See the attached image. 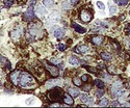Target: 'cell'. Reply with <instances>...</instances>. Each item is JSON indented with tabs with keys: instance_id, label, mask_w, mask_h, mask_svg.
I'll return each instance as SVG.
<instances>
[{
	"instance_id": "obj_1",
	"label": "cell",
	"mask_w": 130,
	"mask_h": 108,
	"mask_svg": "<svg viewBox=\"0 0 130 108\" xmlns=\"http://www.w3.org/2000/svg\"><path fill=\"white\" fill-rule=\"evenodd\" d=\"M19 84L21 87H31L36 84V80L32 77V75H30V74L26 72H23L20 74Z\"/></svg>"
},
{
	"instance_id": "obj_2",
	"label": "cell",
	"mask_w": 130,
	"mask_h": 108,
	"mask_svg": "<svg viewBox=\"0 0 130 108\" xmlns=\"http://www.w3.org/2000/svg\"><path fill=\"white\" fill-rule=\"evenodd\" d=\"M124 89H123V84L121 81H117L112 84L111 86V95L114 98H118V97L123 96Z\"/></svg>"
},
{
	"instance_id": "obj_3",
	"label": "cell",
	"mask_w": 130,
	"mask_h": 108,
	"mask_svg": "<svg viewBox=\"0 0 130 108\" xmlns=\"http://www.w3.org/2000/svg\"><path fill=\"white\" fill-rule=\"evenodd\" d=\"M60 21V14L58 12H52L50 15L48 16V19L46 21V25L47 26H51V25H55Z\"/></svg>"
},
{
	"instance_id": "obj_4",
	"label": "cell",
	"mask_w": 130,
	"mask_h": 108,
	"mask_svg": "<svg viewBox=\"0 0 130 108\" xmlns=\"http://www.w3.org/2000/svg\"><path fill=\"white\" fill-rule=\"evenodd\" d=\"M92 18H93V16H92V14L89 13L88 10H81V13H80V19H81L83 22L88 23V22H91Z\"/></svg>"
},
{
	"instance_id": "obj_5",
	"label": "cell",
	"mask_w": 130,
	"mask_h": 108,
	"mask_svg": "<svg viewBox=\"0 0 130 108\" xmlns=\"http://www.w3.org/2000/svg\"><path fill=\"white\" fill-rule=\"evenodd\" d=\"M36 15L37 17H40V18H44V17L47 15V10L43 6V5H37V6L36 7Z\"/></svg>"
},
{
	"instance_id": "obj_6",
	"label": "cell",
	"mask_w": 130,
	"mask_h": 108,
	"mask_svg": "<svg viewBox=\"0 0 130 108\" xmlns=\"http://www.w3.org/2000/svg\"><path fill=\"white\" fill-rule=\"evenodd\" d=\"M22 32H23V28H22V26L16 27V29H14L13 31H11V38L15 39H18L20 36L22 35Z\"/></svg>"
},
{
	"instance_id": "obj_7",
	"label": "cell",
	"mask_w": 130,
	"mask_h": 108,
	"mask_svg": "<svg viewBox=\"0 0 130 108\" xmlns=\"http://www.w3.org/2000/svg\"><path fill=\"white\" fill-rule=\"evenodd\" d=\"M24 18H25V20H32L34 18L33 6H28L27 10L24 13Z\"/></svg>"
},
{
	"instance_id": "obj_8",
	"label": "cell",
	"mask_w": 130,
	"mask_h": 108,
	"mask_svg": "<svg viewBox=\"0 0 130 108\" xmlns=\"http://www.w3.org/2000/svg\"><path fill=\"white\" fill-rule=\"evenodd\" d=\"M62 81L60 80V79H51V80L47 81V83H46V86L48 87V88H50V87H53V86H57V85H62Z\"/></svg>"
},
{
	"instance_id": "obj_9",
	"label": "cell",
	"mask_w": 130,
	"mask_h": 108,
	"mask_svg": "<svg viewBox=\"0 0 130 108\" xmlns=\"http://www.w3.org/2000/svg\"><path fill=\"white\" fill-rule=\"evenodd\" d=\"M72 27H73L74 30L76 31V32H78V33H85L86 32L85 28L82 27V26H80V25L77 24L76 22H73V23H72Z\"/></svg>"
},
{
	"instance_id": "obj_10",
	"label": "cell",
	"mask_w": 130,
	"mask_h": 108,
	"mask_svg": "<svg viewBox=\"0 0 130 108\" xmlns=\"http://www.w3.org/2000/svg\"><path fill=\"white\" fill-rule=\"evenodd\" d=\"M19 72L18 71H14L13 73L10 74V79H11V82L14 84H18L19 83Z\"/></svg>"
},
{
	"instance_id": "obj_11",
	"label": "cell",
	"mask_w": 130,
	"mask_h": 108,
	"mask_svg": "<svg viewBox=\"0 0 130 108\" xmlns=\"http://www.w3.org/2000/svg\"><path fill=\"white\" fill-rule=\"evenodd\" d=\"M46 68H47V70L50 72V74H51L52 76H57V75H58L59 71H58V69H57L56 67H54V66H48V64H46Z\"/></svg>"
},
{
	"instance_id": "obj_12",
	"label": "cell",
	"mask_w": 130,
	"mask_h": 108,
	"mask_svg": "<svg viewBox=\"0 0 130 108\" xmlns=\"http://www.w3.org/2000/svg\"><path fill=\"white\" fill-rule=\"evenodd\" d=\"M65 32H66L65 28H56L55 31H54V36H55L56 39H60L63 36Z\"/></svg>"
},
{
	"instance_id": "obj_13",
	"label": "cell",
	"mask_w": 130,
	"mask_h": 108,
	"mask_svg": "<svg viewBox=\"0 0 130 108\" xmlns=\"http://www.w3.org/2000/svg\"><path fill=\"white\" fill-rule=\"evenodd\" d=\"M29 28H30V33H31V34L36 35V34L39 33L40 35H42V29H40L36 25H30Z\"/></svg>"
},
{
	"instance_id": "obj_14",
	"label": "cell",
	"mask_w": 130,
	"mask_h": 108,
	"mask_svg": "<svg viewBox=\"0 0 130 108\" xmlns=\"http://www.w3.org/2000/svg\"><path fill=\"white\" fill-rule=\"evenodd\" d=\"M88 50H89V48L86 46V45H80V46H78L76 48V52H79V53H82V54L88 52Z\"/></svg>"
},
{
	"instance_id": "obj_15",
	"label": "cell",
	"mask_w": 130,
	"mask_h": 108,
	"mask_svg": "<svg viewBox=\"0 0 130 108\" xmlns=\"http://www.w3.org/2000/svg\"><path fill=\"white\" fill-rule=\"evenodd\" d=\"M68 93H69V95H70L72 98H76V97L79 96V89L78 88H73V87H70L68 90Z\"/></svg>"
},
{
	"instance_id": "obj_16",
	"label": "cell",
	"mask_w": 130,
	"mask_h": 108,
	"mask_svg": "<svg viewBox=\"0 0 130 108\" xmlns=\"http://www.w3.org/2000/svg\"><path fill=\"white\" fill-rule=\"evenodd\" d=\"M92 42H93L95 45H101L103 43V36H101V35L93 36V38H92Z\"/></svg>"
},
{
	"instance_id": "obj_17",
	"label": "cell",
	"mask_w": 130,
	"mask_h": 108,
	"mask_svg": "<svg viewBox=\"0 0 130 108\" xmlns=\"http://www.w3.org/2000/svg\"><path fill=\"white\" fill-rule=\"evenodd\" d=\"M63 102H65L66 104H68V105H72L74 101H73V99H72V97L70 95L66 93V95L63 96Z\"/></svg>"
},
{
	"instance_id": "obj_18",
	"label": "cell",
	"mask_w": 130,
	"mask_h": 108,
	"mask_svg": "<svg viewBox=\"0 0 130 108\" xmlns=\"http://www.w3.org/2000/svg\"><path fill=\"white\" fill-rule=\"evenodd\" d=\"M108 8H109V14H110V15H114V14H115L118 12V8H117V6H115V5H114V4H111L110 2H109L108 3Z\"/></svg>"
},
{
	"instance_id": "obj_19",
	"label": "cell",
	"mask_w": 130,
	"mask_h": 108,
	"mask_svg": "<svg viewBox=\"0 0 130 108\" xmlns=\"http://www.w3.org/2000/svg\"><path fill=\"white\" fill-rule=\"evenodd\" d=\"M69 62H70V64H72V66H79V60L76 57H74V56H71L69 58Z\"/></svg>"
},
{
	"instance_id": "obj_20",
	"label": "cell",
	"mask_w": 130,
	"mask_h": 108,
	"mask_svg": "<svg viewBox=\"0 0 130 108\" xmlns=\"http://www.w3.org/2000/svg\"><path fill=\"white\" fill-rule=\"evenodd\" d=\"M43 4H44L46 7L51 8V7H53V5H54V0H44V1H43Z\"/></svg>"
},
{
	"instance_id": "obj_21",
	"label": "cell",
	"mask_w": 130,
	"mask_h": 108,
	"mask_svg": "<svg viewBox=\"0 0 130 108\" xmlns=\"http://www.w3.org/2000/svg\"><path fill=\"white\" fill-rule=\"evenodd\" d=\"M100 56L102 57L104 60H106V61H109V60H111V55L109 53H106V52H102L100 54Z\"/></svg>"
},
{
	"instance_id": "obj_22",
	"label": "cell",
	"mask_w": 130,
	"mask_h": 108,
	"mask_svg": "<svg viewBox=\"0 0 130 108\" xmlns=\"http://www.w3.org/2000/svg\"><path fill=\"white\" fill-rule=\"evenodd\" d=\"M99 105H100V106H102V107L107 106V105H108V99H106V98L101 99V101L99 102Z\"/></svg>"
},
{
	"instance_id": "obj_23",
	"label": "cell",
	"mask_w": 130,
	"mask_h": 108,
	"mask_svg": "<svg viewBox=\"0 0 130 108\" xmlns=\"http://www.w3.org/2000/svg\"><path fill=\"white\" fill-rule=\"evenodd\" d=\"M114 1L118 5H121V6H122V5H126L127 3H128L129 0H114Z\"/></svg>"
},
{
	"instance_id": "obj_24",
	"label": "cell",
	"mask_w": 130,
	"mask_h": 108,
	"mask_svg": "<svg viewBox=\"0 0 130 108\" xmlns=\"http://www.w3.org/2000/svg\"><path fill=\"white\" fill-rule=\"evenodd\" d=\"M95 84H96L98 87H100V88H103V87H104V82L102 80H99V79L95 80Z\"/></svg>"
},
{
	"instance_id": "obj_25",
	"label": "cell",
	"mask_w": 130,
	"mask_h": 108,
	"mask_svg": "<svg viewBox=\"0 0 130 108\" xmlns=\"http://www.w3.org/2000/svg\"><path fill=\"white\" fill-rule=\"evenodd\" d=\"M14 2H15V0H4V5H5V7H10L11 5L14 4Z\"/></svg>"
},
{
	"instance_id": "obj_26",
	"label": "cell",
	"mask_w": 130,
	"mask_h": 108,
	"mask_svg": "<svg viewBox=\"0 0 130 108\" xmlns=\"http://www.w3.org/2000/svg\"><path fill=\"white\" fill-rule=\"evenodd\" d=\"M73 82H74L75 85H77V86H80V85L82 84V83H81V79H80V78H77V77L73 79Z\"/></svg>"
},
{
	"instance_id": "obj_27",
	"label": "cell",
	"mask_w": 130,
	"mask_h": 108,
	"mask_svg": "<svg viewBox=\"0 0 130 108\" xmlns=\"http://www.w3.org/2000/svg\"><path fill=\"white\" fill-rule=\"evenodd\" d=\"M80 101H81L82 103H86V101H88V95L82 93V95L80 96Z\"/></svg>"
},
{
	"instance_id": "obj_28",
	"label": "cell",
	"mask_w": 130,
	"mask_h": 108,
	"mask_svg": "<svg viewBox=\"0 0 130 108\" xmlns=\"http://www.w3.org/2000/svg\"><path fill=\"white\" fill-rule=\"evenodd\" d=\"M97 6L99 7L100 10H103L104 8H105V4H104L102 1H97Z\"/></svg>"
},
{
	"instance_id": "obj_29",
	"label": "cell",
	"mask_w": 130,
	"mask_h": 108,
	"mask_svg": "<svg viewBox=\"0 0 130 108\" xmlns=\"http://www.w3.org/2000/svg\"><path fill=\"white\" fill-rule=\"evenodd\" d=\"M34 102H36V100H34L33 98H28L27 100H26V104L27 105H32V104H34Z\"/></svg>"
},
{
	"instance_id": "obj_30",
	"label": "cell",
	"mask_w": 130,
	"mask_h": 108,
	"mask_svg": "<svg viewBox=\"0 0 130 108\" xmlns=\"http://www.w3.org/2000/svg\"><path fill=\"white\" fill-rule=\"evenodd\" d=\"M50 62L57 64H62V60H60V59H57V58H51L50 59Z\"/></svg>"
},
{
	"instance_id": "obj_31",
	"label": "cell",
	"mask_w": 130,
	"mask_h": 108,
	"mask_svg": "<svg viewBox=\"0 0 130 108\" xmlns=\"http://www.w3.org/2000/svg\"><path fill=\"white\" fill-rule=\"evenodd\" d=\"M86 103H88V105H94V99L92 98V97H88V101H86Z\"/></svg>"
},
{
	"instance_id": "obj_32",
	"label": "cell",
	"mask_w": 130,
	"mask_h": 108,
	"mask_svg": "<svg viewBox=\"0 0 130 108\" xmlns=\"http://www.w3.org/2000/svg\"><path fill=\"white\" fill-rule=\"evenodd\" d=\"M103 93H104V90H102V89H98V92H97V97L98 98H101V97L103 96Z\"/></svg>"
},
{
	"instance_id": "obj_33",
	"label": "cell",
	"mask_w": 130,
	"mask_h": 108,
	"mask_svg": "<svg viewBox=\"0 0 130 108\" xmlns=\"http://www.w3.org/2000/svg\"><path fill=\"white\" fill-rule=\"evenodd\" d=\"M62 8H70V5H69L68 1H63L62 2Z\"/></svg>"
},
{
	"instance_id": "obj_34",
	"label": "cell",
	"mask_w": 130,
	"mask_h": 108,
	"mask_svg": "<svg viewBox=\"0 0 130 108\" xmlns=\"http://www.w3.org/2000/svg\"><path fill=\"white\" fill-rule=\"evenodd\" d=\"M119 105H120V103H119V102H118V101H114V102H111V104H110V106L111 107H114V106H119Z\"/></svg>"
},
{
	"instance_id": "obj_35",
	"label": "cell",
	"mask_w": 130,
	"mask_h": 108,
	"mask_svg": "<svg viewBox=\"0 0 130 108\" xmlns=\"http://www.w3.org/2000/svg\"><path fill=\"white\" fill-rule=\"evenodd\" d=\"M125 32H126V34H130V23L128 24V26H127V28L125 29Z\"/></svg>"
},
{
	"instance_id": "obj_36",
	"label": "cell",
	"mask_w": 130,
	"mask_h": 108,
	"mask_svg": "<svg viewBox=\"0 0 130 108\" xmlns=\"http://www.w3.org/2000/svg\"><path fill=\"white\" fill-rule=\"evenodd\" d=\"M65 48H66V46H65L63 44H59V45H58V49H59L60 51H63V50H65Z\"/></svg>"
},
{
	"instance_id": "obj_37",
	"label": "cell",
	"mask_w": 130,
	"mask_h": 108,
	"mask_svg": "<svg viewBox=\"0 0 130 108\" xmlns=\"http://www.w3.org/2000/svg\"><path fill=\"white\" fill-rule=\"evenodd\" d=\"M104 78H105L106 81H109V82L111 81V77L110 76H108V75H104Z\"/></svg>"
},
{
	"instance_id": "obj_38",
	"label": "cell",
	"mask_w": 130,
	"mask_h": 108,
	"mask_svg": "<svg viewBox=\"0 0 130 108\" xmlns=\"http://www.w3.org/2000/svg\"><path fill=\"white\" fill-rule=\"evenodd\" d=\"M70 2H71V4H73V5H75L78 2V0H70Z\"/></svg>"
},
{
	"instance_id": "obj_39",
	"label": "cell",
	"mask_w": 130,
	"mask_h": 108,
	"mask_svg": "<svg viewBox=\"0 0 130 108\" xmlns=\"http://www.w3.org/2000/svg\"><path fill=\"white\" fill-rule=\"evenodd\" d=\"M81 79H82L83 81H88V76H86V75H83Z\"/></svg>"
},
{
	"instance_id": "obj_40",
	"label": "cell",
	"mask_w": 130,
	"mask_h": 108,
	"mask_svg": "<svg viewBox=\"0 0 130 108\" xmlns=\"http://www.w3.org/2000/svg\"><path fill=\"white\" fill-rule=\"evenodd\" d=\"M34 3H36V0H30V1H29V6H31V5H33Z\"/></svg>"
},
{
	"instance_id": "obj_41",
	"label": "cell",
	"mask_w": 130,
	"mask_h": 108,
	"mask_svg": "<svg viewBox=\"0 0 130 108\" xmlns=\"http://www.w3.org/2000/svg\"><path fill=\"white\" fill-rule=\"evenodd\" d=\"M89 87H91V86H89V85H86V86L84 87V90H85V92H88V89H89Z\"/></svg>"
},
{
	"instance_id": "obj_42",
	"label": "cell",
	"mask_w": 130,
	"mask_h": 108,
	"mask_svg": "<svg viewBox=\"0 0 130 108\" xmlns=\"http://www.w3.org/2000/svg\"><path fill=\"white\" fill-rule=\"evenodd\" d=\"M123 106H128V107H130V103H123Z\"/></svg>"
},
{
	"instance_id": "obj_43",
	"label": "cell",
	"mask_w": 130,
	"mask_h": 108,
	"mask_svg": "<svg viewBox=\"0 0 130 108\" xmlns=\"http://www.w3.org/2000/svg\"><path fill=\"white\" fill-rule=\"evenodd\" d=\"M0 86H1V81H0Z\"/></svg>"
},
{
	"instance_id": "obj_44",
	"label": "cell",
	"mask_w": 130,
	"mask_h": 108,
	"mask_svg": "<svg viewBox=\"0 0 130 108\" xmlns=\"http://www.w3.org/2000/svg\"><path fill=\"white\" fill-rule=\"evenodd\" d=\"M128 99H129V100H130V96H129V98H128Z\"/></svg>"
}]
</instances>
